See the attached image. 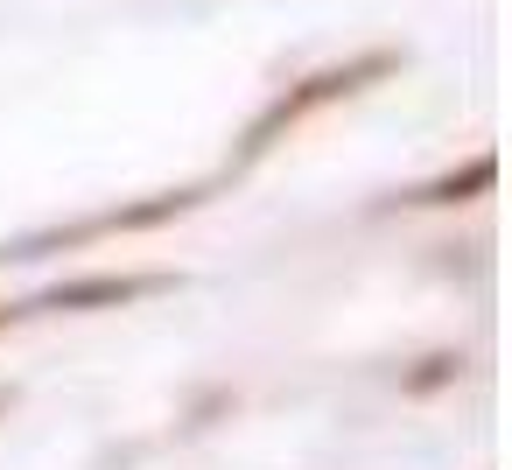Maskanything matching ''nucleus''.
<instances>
[]
</instances>
